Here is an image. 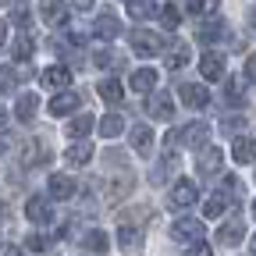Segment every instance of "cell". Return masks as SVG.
<instances>
[{
    "label": "cell",
    "mask_w": 256,
    "mask_h": 256,
    "mask_svg": "<svg viewBox=\"0 0 256 256\" xmlns=\"http://www.w3.org/2000/svg\"><path fill=\"white\" fill-rule=\"evenodd\" d=\"M4 36H8V28H4V22H0V46H4Z\"/></svg>",
    "instance_id": "47"
},
{
    "label": "cell",
    "mask_w": 256,
    "mask_h": 256,
    "mask_svg": "<svg viewBox=\"0 0 256 256\" xmlns=\"http://www.w3.org/2000/svg\"><path fill=\"white\" fill-rule=\"evenodd\" d=\"M156 14H160V25H164L168 32H174V28L182 25V11H178L174 4H164V8L156 11Z\"/></svg>",
    "instance_id": "32"
},
{
    "label": "cell",
    "mask_w": 256,
    "mask_h": 256,
    "mask_svg": "<svg viewBox=\"0 0 256 256\" xmlns=\"http://www.w3.org/2000/svg\"><path fill=\"white\" fill-rule=\"evenodd\" d=\"M40 78H43V86L60 89V86H68V82H72V68H64V64H54V68H46Z\"/></svg>",
    "instance_id": "22"
},
{
    "label": "cell",
    "mask_w": 256,
    "mask_h": 256,
    "mask_svg": "<svg viewBox=\"0 0 256 256\" xmlns=\"http://www.w3.org/2000/svg\"><path fill=\"white\" fill-rule=\"evenodd\" d=\"M249 249H252V256H256V235H252V238H249Z\"/></svg>",
    "instance_id": "48"
},
{
    "label": "cell",
    "mask_w": 256,
    "mask_h": 256,
    "mask_svg": "<svg viewBox=\"0 0 256 256\" xmlns=\"http://www.w3.org/2000/svg\"><path fill=\"white\" fill-rule=\"evenodd\" d=\"M232 156H235V164H256V139L238 136L232 146Z\"/></svg>",
    "instance_id": "10"
},
{
    "label": "cell",
    "mask_w": 256,
    "mask_h": 256,
    "mask_svg": "<svg viewBox=\"0 0 256 256\" xmlns=\"http://www.w3.org/2000/svg\"><path fill=\"white\" fill-rule=\"evenodd\" d=\"M11 57L14 60H28L32 57V36H28V32H22V36L11 43Z\"/></svg>",
    "instance_id": "33"
},
{
    "label": "cell",
    "mask_w": 256,
    "mask_h": 256,
    "mask_svg": "<svg viewBox=\"0 0 256 256\" xmlns=\"http://www.w3.org/2000/svg\"><path fill=\"white\" fill-rule=\"evenodd\" d=\"M4 214H8V203H0V217H4Z\"/></svg>",
    "instance_id": "50"
},
{
    "label": "cell",
    "mask_w": 256,
    "mask_h": 256,
    "mask_svg": "<svg viewBox=\"0 0 256 256\" xmlns=\"http://www.w3.org/2000/svg\"><path fill=\"white\" fill-rule=\"evenodd\" d=\"M220 168H224V153L217 146H203L200 156H196V171L203 178H214V174H220Z\"/></svg>",
    "instance_id": "4"
},
{
    "label": "cell",
    "mask_w": 256,
    "mask_h": 256,
    "mask_svg": "<svg viewBox=\"0 0 256 256\" xmlns=\"http://www.w3.org/2000/svg\"><path fill=\"white\" fill-rule=\"evenodd\" d=\"M150 146H153V128L150 124H132V150L150 153Z\"/></svg>",
    "instance_id": "24"
},
{
    "label": "cell",
    "mask_w": 256,
    "mask_h": 256,
    "mask_svg": "<svg viewBox=\"0 0 256 256\" xmlns=\"http://www.w3.org/2000/svg\"><path fill=\"white\" fill-rule=\"evenodd\" d=\"M50 242H54V238H50V235H40V232H36V235H25V249H32V252H46Z\"/></svg>",
    "instance_id": "39"
},
{
    "label": "cell",
    "mask_w": 256,
    "mask_h": 256,
    "mask_svg": "<svg viewBox=\"0 0 256 256\" xmlns=\"http://www.w3.org/2000/svg\"><path fill=\"white\" fill-rule=\"evenodd\" d=\"M200 72H203L206 82H220V78H224V54L206 50V54L200 57Z\"/></svg>",
    "instance_id": "7"
},
{
    "label": "cell",
    "mask_w": 256,
    "mask_h": 256,
    "mask_svg": "<svg viewBox=\"0 0 256 256\" xmlns=\"http://www.w3.org/2000/svg\"><path fill=\"white\" fill-rule=\"evenodd\" d=\"M36 110H40V96H36V92H22L18 104H14V118H18V121H32V118H36Z\"/></svg>",
    "instance_id": "15"
},
{
    "label": "cell",
    "mask_w": 256,
    "mask_h": 256,
    "mask_svg": "<svg viewBox=\"0 0 256 256\" xmlns=\"http://www.w3.org/2000/svg\"><path fill=\"white\" fill-rule=\"evenodd\" d=\"M146 110H150L153 118H160V121H171V118H174V104H171V96H168V92L150 96V100H146Z\"/></svg>",
    "instance_id": "8"
},
{
    "label": "cell",
    "mask_w": 256,
    "mask_h": 256,
    "mask_svg": "<svg viewBox=\"0 0 256 256\" xmlns=\"http://www.w3.org/2000/svg\"><path fill=\"white\" fill-rule=\"evenodd\" d=\"M92 64H96V68H121V57L114 50H96L92 54Z\"/></svg>",
    "instance_id": "36"
},
{
    "label": "cell",
    "mask_w": 256,
    "mask_h": 256,
    "mask_svg": "<svg viewBox=\"0 0 256 256\" xmlns=\"http://www.w3.org/2000/svg\"><path fill=\"white\" fill-rule=\"evenodd\" d=\"M188 256H214V249H210L206 242H192V246H188Z\"/></svg>",
    "instance_id": "41"
},
{
    "label": "cell",
    "mask_w": 256,
    "mask_h": 256,
    "mask_svg": "<svg viewBox=\"0 0 256 256\" xmlns=\"http://www.w3.org/2000/svg\"><path fill=\"white\" fill-rule=\"evenodd\" d=\"M246 78H249V82H256V54H249V57H246Z\"/></svg>",
    "instance_id": "42"
},
{
    "label": "cell",
    "mask_w": 256,
    "mask_h": 256,
    "mask_svg": "<svg viewBox=\"0 0 256 256\" xmlns=\"http://www.w3.org/2000/svg\"><path fill=\"white\" fill-rule=\"evenodd\" d=\"M196 200H200V188L192 185V182H178V185L171 188V203H174V206H192Z\"/></svg>",
    "instance_id": "16"
},
{
    "label": "cell",
    "mask_w": 256,
    "mask_h": 256,
    "mask_svg": "<svg viewBox=\"0 0 256 256\" xmlns=\"http://www.w3.org/2000/svg\"><path fill=\"white\" fill-rule=\"evenodd\" d=\"M124 8H128V14H132L136 22H146L150 14H156V11H160V8H153V0H128Z\"/></svg>",
    "instance_id": "31"
},
{
    "label": "cell",
    "mask_w": 256,
    "mask_h": 256,
    "mask_svg": "<svg viewBox=\"0 0 256 256\" xmlns=\"http://www.w3.org/2000/svg\"><path fill=\"white\" fill-rule=\"evenodd\" d=\"M182 104L192 107V110L210 107V92H206V86H200V82H185V86H182Z\"/></svg>",
    "instance_id": "5"
},
{
    "label": "cell",
    "mask_w": 256,
    "mask_h": 256,
    "mask_svg": "<svg viewBox=\"0 0 256 256\" xmlns=\"http://www.w3.org/2000/svg\"><path fill=\"white\" fill-rule=\"evenodd\" d=\"M224 32H228V25H224L220 18H206V22H200L196 25V40H203V43H214V40H220Z\"/></svg>",
    "instance_id": "12"
},
{
    "label": "cell",
    "mask_w": 256,
    "mask_h": 256,
    "mask_svg": "<svg viewBox=\"0 0 256 256\" xmlns=\"http://www.w3.org/2000/svg\"><path fill=\"white\" fill-rule=\"evenodd\" d=\"M0 4H8V0H0Z\"/></svg>",
    "instance_id": "53"
},
{
    "label": "cell",
    "mask_w": 256,
    "mask_h": 256,
    "mask_svg": "<svg viewBox=\"0 0 256 256\" xmlns=\"http://www.w3.org/2000/svg\"><path fill=\"white\" fill-rule=\"evenodd\" d=\"M118 246H121L124 252H139V249H142V235H139V228H132L128 220H121V232H118Z\"/></svg>",
    "instance_id": "11"
},
{
    "label": "cell",
    "mask_w": 256,
    "mask_h": 256,
    "mask_svg": "<svg viewBox=\"0 0 256 256\" xmlns=\"http://www.w3.org/2000/svg\"><path fill=\"white\" fill-rule=\"evenodd\" d=\"M242 124H246L242 118H228V121H224L220 128H224V132H232V136H235V132H238V128H242Z\"/></svg>",
    "instance_id": "43"
},
{
    "label": "cell",
    "mask_w": 256,
    "mask_h": 256,
    "mask_svg": "<svg viewBox=\"0 0 256 256\" xmlns=\"http://www.w3.org/2000/svg\"><path fill=\"white\" fill-rule=\"evenodd\" d=\"M92 124H96L92 114H78V118H72V124H64V132H68L72 139H82V136H89Z\"/></svg>",
    "instance_id": "29"
},
{
    "label": "cell",
    "mask_w": 256,
    "mask_h": 256,
    "mask_svg": "<svg viewBox=\"0 0 256 256\" xmlns=\"http://www.w3.org/2000/svg\"><path fill=\"white\" fill-rule=\"evenodd\" d=\"M25 150H28V156H25V164H28V168H36V164H46V160H50V150H46L43 142H28Z\"/></svg>",
    "instance_id": "34"
},
{
    "label": "cell",
    "mask_w": 256,
    "mask_h": 256,
    "mask_svg": "<svg viewBox=\"0 0 256 256\" xmlns=\"http://www.w3.org/2000/svg\"><path fill=\"white\" fill-rule=\"evenodd\" d=\"M132 50L139 57H153V54L164 50V43H160V36L150 32V28H132Z\"/></svg>",
    "instance_id": "3"
},
{
    "label": "cell",
    "mask_w": 256,
    "mask_h": 256,
    "mask_svg": "<svg viewBox=\"0 0 256 256\" xmlns=\"http://www.w3.org/2000/svg\"><path fill=\"white\" fill-rule=\"evenodd\" d=\"M25 214H28V220H36V224H46V220L54 217V210H50L46 196H32V200L25 203Z\"/></svg>",
    "instance_id": "14"
},
{
    "label": "cell",
    "mask_w": 256,
    "mask_h": 256,
    "mask_svg": "<svg viewBox=\"0 0 256 256\" xmlns=\"http://www.w3.org/2000/svg\"><path fill=\"white\" fill-rule=\"evenodd\" d=\"M246 82L249 78L242 75V78H228V86H224V100H228L232 107H242L246 104Z\"/></svg>",
    "instance_id": "20"
},
{
    "label": "cell",
    "mask_w": 256,
    "mask_h": 256,
    "mask_svg": "<svg viewBox=\"0 0 256 256\" xmlns=\"http://www.w3.org/2000/svg\"><path fill=\"white\" fill-rule=\"evenodd\" d=\"M82 246H86L89 252H107V249H110V238H107L104 232H96V228H92V232L82 235Z\"/></svg>",
    "instance_id": "30"
},
{
    "label": "cell",
    "mask_w": 256,
    "mask_h": 256,
    "mask_svg": "<svg viewBox=\"0 0 256 256\" xmlns=\"http://www.w3.org/2000/svg\"><path fill=\"white\" fill-rule=\"evenodd\" d=\"M75 107H78V96H75V92H60V96H54V100H50V114H54V118L72 114Z\"/></svg>",
    "instance_id": "23"
},
{
    "label": "cell",
    "mask_w": 256,
    "mask_h": 256,
    "mask_svg": "<svg viewBox=\"0 0 256 256\" xmlns=\"http://www.w3.org/2000/svg\"><path fill=\"white\" fill-rule=\"evenodd\" d=\"M75 8H78V11H89V8H92V0H75Z\"/></svg>",
    "instance_id": "46"
},
{
    "label": "cell",
    "mask_w": 256,
    "mask_h": 256,
    "mask_svg": "<svg viewBox=\"0 0 256 256\" xmlns=\"http://www.w3.org/2000/svg\"><path fill=\"white\" fill-rule=\"evenodd\" d=\"M96 92H100L104 104H121V100H124V89H121V82H114V78H104L100 86H96Z\"/></svg>",
    "instance_id": "25"
},
{
    "label": "cell",
    "mask_w": 256,
    "mask_h": 256,
    "mask_svg": "<svg viewBox=\"0 0 256 256\" xmlns=\"http://www.w3.org/2000/svg\"><path fill=\"white\" fill-rule=\"evenodd\" d=\"M43 22L46 25H64L68 22V8L60 0H43Z\"/></svg>",
    "instance_id": "21"
},
{
    "label": "cell",
    "mask_w": 256,
    "mask_h": 256,
    "mask_svg": "<svg viewBox=\"0 0 256 256\" xmlns=\"http://www.w3.org/2000/svg\"><path fill=\"white\" fill-rule=\"evenodd\" d=\"M4 121H8V114H4V107H0V128H4Z\"/></svg>",
    "instance_id": "49"
},
{
    "label": "cell",
    "mask_w": 256,
    "mask_h": 256,
    "mask_svg": "<svg viewBox=\"0 0 256 256\" xmlns=\"http://www.w3.org/2000/svg\"><path fill=\"white\" fill-rule=\"evenodd\" d=\"M252 217H256V200H252Z\"/></svg>",
    "instance_id": "52"
},
{
    "label": "cell",
    "mask_w": 256,
    "mask_h": 256,
    "mask_svg": "<svg viewBox=\"0 0 256 256\" xmlns=\"http://www.w3.org/2000/svg\"><path fill=\"white\" fill-rule=\"evenodd\" d=\"M11 22H14V25H22V28L28 25V4H25V0H18V4L11 8Z\"/></svg>",
    "instance_id": "40"
},
{
    "label": "cell",
    "mask_w": 256,
    "mask_h": 256,
    "mask_svg": "<svg viewBox=\"0 0 256 256\" xmlns=\"http://www.w3.org/2000/svg\"><path fill=\"white\" fill-rule=\"evenodd\" d=\"M188 14H217V0H185Z\"/></svg>",
    "instance_id": "35"
},
{
    "label": "cell",
    "mask_w": 256,
    "mask_h": 256,
    "mask_svg": "<svg viewBox=\"0 0 256 256\" xmlns=\"http://www.w3.org/2000/svg\"><path fill=\"white\" fill-rule=\"evenodd\" d=\"M217 238H220V246H238L242 238H246V228H242V220H228V224H220L217 228Z\"/></svg>",
    "instance_id": "17"
},
{
    "label": "cell",
    "mask_w": 256,
    "mask_h": 256,
    "mask_svg": "<svg viewBox=\"0 0 256 256\" xmlns=\"http://www.w3.org/2000/svg\"><path fill=\"white\" fill-rule=\"evenodd\" d=\"M0 256H25V252H22L18 246H8V249H4V252H0Z\"/></svg>",
    "instance_id": "45"
},
{
    "label": "cell",
    "mask_w": 256,
    "mask_h": 256,
    "mask_svg": "<svg viewBox=\"0 0 256 256\" xmlns=\"http://www.w3.org/2000/svg\"><path fill=\"white\" fill-rule=\"evenodd\" d=\"M228 203H232V192H214V196H206V203H203V214L210 217V220H217V217H224L228 214Z\"/></svg>",
    "instance_id": "9"
},
{
    "label": "cell",
    "mask_w": 256,
    "mask_h": 256,
    "mask_svg": "<svg viewBox=\"0 0 256 256\" xmlns=\"http://www.w3.org/2000/svg\"><path fill=\"white\" fill-rule=\"evenodd\" d=\"M252 25H256V8H252Z\"/></svg>",
    "instance_id": "51"
},
{
    "label": "cell",
    "mask_w": 256,
    "mask_h": 256,
    "mask_svg": "<svg viewBox=\"0 0 256 256\" xmlns=\"http://www.w3.org/2000/svg\"><path fill=\"white\" fill-rule=\"evenodd\" d=\"M188 60H192V50H188V43H168V68H171V72L185 68Z\"/></svg>",
    "instance_id": "18"
},
{
    "label": "cell",
    "mask_w": 256,
    "mask_h": 256,
    "mask_svg": "<svg viewBox=\"0 0 256 256\" xmlns=\"http://www.w3.org/2000/svg\"><path fill=\"white\" fill-rule=\"evenodd\" d=\"M18 68H0V96H4V92H11L14 86H18Z\"/></svg>",
    "instance_id": "37"
},
{
    "label": "cell",
    "mask_w": 256,
    "mask_h": 256,
    "mask_svg": "<svg viewBox=\"0 0 256 256\" xmlns=\"http://www.w3.org/2000/svg\"><path fill=\"white\" fill-rule=\"evenodd\" d=\"M118 32H121V22H118V14L104 8V14H96V22H92V36H96V40H114Z\"/></svg>",
    "instance_id": "6"
},
{
    "label": "cell",
    "mask_w": 256,
    "mask_h": 256,
    "mask_svg": "<svg viewBox=\"0 0 256 256\" xmlns=\"http://www.w3.org/2000/svg\"><path fill=\"white\" fill-rule=\"evenodd\" d=\"M174 171H178V156H168V160H164V168H156V171H153V182H156V185H160V182H168Z\"/></svg>",
    "instance_id": "38"
},
{
    "label": "cell",
    "mask_w": 256,
    "mask_h": 256,
    "mask_svg": "<svg viewBox=\"0 0 256 256\" xmlns=\"http://www.w3.org/2000/svg\"><path fill=\"white\" fill-rule=\"evenodd\" d=\"M185 142V146H192V150H203L206 142H210V124L206 121H192V124H185L182 132H168V146H174V142Z\"/></svg>",
    "instance_id": "1"
},
{
    "label": "cell",
    "mask_w": 256,
    "mask_h": 256,
    "mask_svg": "<svg viewBox=\"0 0 256 256\" xmlns=\"http://www.w3.org/2000/svg\"><path fill=\"white\" fill-rule=\"evenodd\" d=\"M89 160H92V146L89 142H72V150H68V164H75V168H86L89 164Z\"/></svg>",
    "instance_id": "27"
},
{
    "label": "cell",
    "mask_w": 256,
    "mask_h": 256,
    "mask_svg": "<svg viewBox=\"0 0 256 256\" xmlns=\"http://www.w3.org/2000/svg\"><path fill=\"white\" fill-rule=\"evenodd\" d=\"M8 150H11V136H0V156H4Z\"/></svg>",
    "instance_id": "44"
},
{
    "label": "cell",
    "mask_w": 256,
    "mask_h": 256,
    "mask_svg": "<svg viewBox=\"0 0 256 256\" xmlns=\"http://www.w3.org/2000/svg\"><path fill=\"white\" fill-rule=\"evenodd\" d=\"M96 128H100L104 139H118V136L124 132V118H121V114H107L104 121H96Z\"/></svg>",
    "instance_id": "26"
},
{
    "label": "cell",
    "mask_w": 256,
    "mask_h": 256,
    "mask_svg": "<svg viewBox=\"0 0 256 256\" xmlns=\"http://www.w3.org/2000/svg\"><path fill=\"white\" fill-rule=\"evenodd\" d=\"M171 235H174V242H182V246H192V242H203V220H196V217H178L174 220V228H171Z\"/></svg>",
    "instance_id": "2"
},
{
    "label": "cell",
    "mask_w": 256,
    "mask_h": 256,
    "mask_svg": "<svg viewBox=\"0 0 256 256\" xmlns=\"http://www.w3.org/2000/svg\"><path fill=\"white\" fill-rule=\"evenodd\" d=\"M100 192H104V200H121L124 192H132V178H114V182L100 185Z\"/></svg>",
    "instance_id": "28"
},
{
    "label": "cell",
    "mask_w": 256,
    "mask_h": 256,
    "mask_svg": "<svg viewBox=\"0 0 256 256\" xmlns=\"http://www.w3.org/2000/svg\"><path fill=\"white\" fill-rule=\"evenodd\" d=\"M128 86H132V92H153V86H156V68H136L132 78H128Z\"/></svg>",
    "instance_id": "13"
},
{
    "label": "cell",
    "mask_w": 256,
    "mask_h": 256,
    "mask_svg": "<svg viewBox=\"0 0 256 256\" xmlns=\"http://www.w3.org/2000/svg\"><path fill=\"white\" fill-rule=\"evenodd\" d=\"M50 196H54V200H72V196H75V178L54 174V178H50Z\"/></svg>",
    "instance_id": "19"
}]
</instances>
